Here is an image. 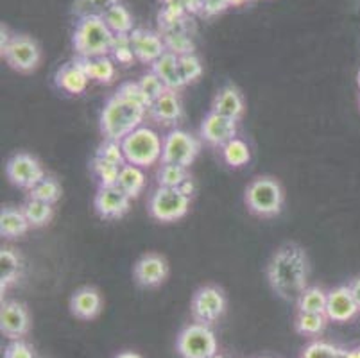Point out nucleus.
Listing matches in <instances>:
<instances>
[{
    "mask_svg": "<svg viewBox=\"0 0 360 358\" xmlns=\"http://www.w3.org/2000/svg\"><path fill=\"white\" fill-rule=\"evenodd\" d=\"M359 84H360V72H359Z\"/></svg>",
    "mask_w": 360,
    "mask_h": 358,
    "instance_id": "nucleus-54",
    "label": "nucleus"
},
{
    "mask_svg": "<svg viewBox=\"0 0 360 358\" xmlns=\"http://www.w3.org/2000/svg\"><path fill=\"white\" fill-rule=\"evenodd\" d=\"M199 151H201V142L198 138L183 129H172L163 138L162 162L188 169L198 158Z\"/></svg>",
    "mask_w": 360,
    "mask_h": 358,
    "instance_id": "nucleus-7",
    "label": "nucleus"
},
{
    "mask_svg": "<svg viewBox=\"0 0 360 358\" xmlns=\"http://www.w3.org/2000/svg\"><path fill=\"white\" fill-rule=\"evenodd\" d=\"M178 351L183 358H210L217 354V340L206 324H191L179 333Z\"/></svg>",
    "mask_w": 360,
    "mask_h": 358,
    "instance_id": "nucleus-8",
    "label": "nucleus"
},
{
    "mask_svg": "<svg viewBox=\"0 0 360 358\" xmlns=\"http://www.w3.org/2000/svg\"><path fill=\"white\" fill-rule=\"evenodd\" d=\"M117 95L122 98H126L127 103L136 104V106L143 108L146 111H149L150 106H153V101L147 97L146 91L142 90V87H140L139 83H133V81L120 84L119 90H117Z\"/></svg>",
    "mask_w": 360,
    "mask_h": 358,
    "instance_id": "nucleus-38",
    "label": "nucleus"
},
{
    "mask_svg": "<svg viewBox=\"0 0 360 358\" xmlns=\"http://www.w3.org/2000/svg\"><path fill=\"white\" fill-rule=\"evenodd\" d=\"M147 111L136 104L127 103L119 95H111L101 111V133L104 140L122 142L127 134L142 126Z\"/></svg>",
    "mask_w": 360,
    "mask_h": 358,
    "instance_id": "nucleus-2",
    "label": "nucleus"
},
{
    "mask_svg": "<svg viewBox=\"0 0 360 358\" xmlns=\"http://www.w3.org/2000/svg\"><path fill=\"white\" fill-rule=\"evenodd\" d=\"M75 61L83 67L86 75L101 84H110L117 75L115 61L110 56H97V58H75Z\"/></svg>",
    "mask_w": 360,
    "mask_h": 358,
    "instance_id": "nucleus-23",
    "label": "nucleus"
},
{
    "mask_svg": "<svg viewBox=\"0 0 360 358\" xmlns=\"http://www.w3.org/2000/svg\"><path fill=\"white\" fill-rule=\"evenodd\" d=\"M22 210H24L31 228H41V226L49 224L52 215H54L52 205H49V203H44V201H38V199H31V197H29V201L25 203Z\"/></svg>",
    "mask_w": 360,
    "mask_h": 358,
    "instance_id": "nucleus-30",
    "label": "nucleus"
},
{
    "mask_svg": "<svg viewBox=\"0 0 360 358\" xmlns=\"http://www.w3.org/2000/svg\"><path fill=\"white\" fill-rule=\"evenodd\" d=\"M126 162L136 167H150L162 160L163 140L160 134L150 127L140 126L131 134H127L122 142Z\"/></svg>",
    "mask_w": 360,
    "mask_h": 358,
    "instance_id": "nucleus-4",
    "label": "nucleus"
},
{
    "mask_svg": "<svg viewBox=\"0 0 360 358\" xmlns=\"http://www.w3.org/2000/svg\"><path fill=\"white\" fill-rule=\"evenodd\" d=\"M139 84L142 87V90L146 91V95L150 98V101H153V103H155L158 97H162V95L167 91V87L163 84V81L153 70L147 72V74H143L142 79L139 81Z\"/></svg>",
    "mask_w": 360,
    "mask_h": 358,
    "instance_id": "nucleus-41",
    "label": "nucleus"
},
{
    "mask_svg": "<svg viewBox=\"0 0 360 358\" xmlns=\"http://www.w3.org/2000/svg\"><path fill=\"white\" fill-rule=\"evenodd\" d=\"M326 303H328V292L319 287H307L297 300V310L326 314Z\"/></svg>",
    "mask_w": 360,
    "mask_h": 358,
    "instance_id": "nucleus-28",
    "label": "nucleus"
},
{
    "mask_svg": "<svg viewBox=\"0 0 360 358\" xmlns=\"http://www.w3.org/2000/svg\"><path fill=\"white\" fill-rule=\"evenodd\" d=\"M210 358H224V357H221V354H214V357H210Z\"/></svg>",
    "mask_w": 360,
    "mask_h": 358,
    "instance_id": "nucleus-53",
    "label": "nucleus"
},
{
    "mask_svg": "<svg viewBox=\"0 0 360 358\" xmlns=\"http://www.w3.org/2000/svg\"><path fill=\"white\" fill-rule=\"evenodd\" d=\"M31 228L27 217H25L24 210H15V208H4L0 212V235L6 238H15Z\"/></svg>",
    "mask_w": 360,
    "mask_h": 358,
    "instance_id": "nucleus-24",
    "label": "nucleus"
},
{
    "mask_svg": "<svg viewBox=\"0 0 360 358\" xmlns=\"http://www.w3.org/2000/svg\"><path fill=\"white\" fill-rule=\"evenodd\" d=\"M244 98L242 94L238 91L237 87L233 84H226L219 90V94L215 95L214 104H212V111L219 115H224L228 118H233V120H240L242 115H244Z\"/></svg>",
    "mask_w": 360,
    "mask_h": 358,
    "instance_id": "nucleus-19",
    "label": "nucleus"
},
{
    "mask_svg": "<svg viewBox=\"0 0 360 358\" xmlns=\"http://www.w3.org/2000/svg\"><path fill=\"white\" fill-rule=\"evenodd\" d=\"M103 20L106 22V25L111 29L113 34H131L133 29H135V25H133V16H131V13L120 2L115 6H111L103 15Z\"/></svg>",
    "mask_w": 360,
    "mask_h": 358,
    "instance_id": "nucleus-26",
    "label": "nucleus"
},
{
    "mask_svg": "<svg viewBox=\"0 0 360 358\" xmlns=\"http://www.w3.org/2000/svg\"><path fill=\"white\" fill-rule=\"evenodd\" d=\"M4 358H38L32 351V347L29 344H25L24 340H13L4 351Z\"/></svg>",
    "mask_w": 360,
    "mask_h": 358,
    "instance_id": "nucleus-43",
    "label": "nucleus"
},
{
    "mask_svg": "<svg viewBox=\"0 0 360 358\" xmlns=\"http://www.w3.org/2000/svg\"><path fill=\"white\" fill-rule=\"evenodd\" d=\"M333 358H348V351L337 347V351H335V354H333Z\"/></svg>",
    "mask_w": 360,
    "mask_h": 358,
    "instance_id": "nucleus-51",
    "label": "nucleus"
},
{
    "mask_svg": "<svg viewBox=\"0 0 360 358\" xmlns=\"http://www.w3.org/2000/svg\"><path fill=\"white\" fill-rule=\"evenodd\" d=\"M194 181H192L191 177H188V179H186L185 183H183L181 186H179V190H181L183 193H185V196H188V197H192V193H194Z\"/></svg>",
    "mask_w": 360,
    "mask_h": 358,
    "instance_id": "nucleus-47",
    "label": "nucleus"
},
{
    "mask_svg": "<svg viewBox=\"0 0 360 358\" xmlns=\"http://www.w3.org/2000/svg\"><path fill=\"white\" fill-rule=\"evenodd\" d=\"M6 174H8L13 185L27 190L34 188L45 177V170L41 163L27 153L15 154L6 165Z\"/></svg>",
    "mask_w": 360,
    "mask_h": 358,
    "instance_id": "nucleus-11",
    "label": "nucleus"
},
{
    "mask_svg": "<svg viewBox=\"0 0 360 358\" xmlns=\"http://www.w3.org/2000/svg\"><path fill=\"white\" fill-rule=\"evenodd\" d=\"M251 0H228V4H230V8H242V6L250 4Z\"/></svg>",
    "mask_w": 360,
    "mask_h": 358,
    "instance_id": "nucleus-49",
    "label": "nucleus"
},
{
    "mask_svg": "<svg viewBox=\"0 0 360 358\" xmlns=\"http://www.w3.org/2000/svg\"><path fill=\"white\" fill-rule=\"evenodd\" d=\"M97 158L104 160V162H110V163H115V165L122 167L126 165V156H124V151H122V143L117 142V140H104L103 143L99 146L96 153Z\"/></svg>",
    "mask_w": 360,
    "mask_h": 358,
    "instance_id": "nucleus-39",
    "label": "nucleus"
},
{
    "mask_svg": "<svg viewBox=\"0 0 360 358\" xmlns=\"http://www.w3.org/2000/svg\"><path fill=\"white\" fill-rule=\"evenodd\" d=\"M117 186H119L120 190H124L131 199L139 197L140 192L143 190V186H146V174L142 172V167L131 165V163H126V165L120 167Z\"/></svg>",
    "mask_w": 360,
    "mask_h": 358,
    "instance_id": "nucleus-25",
    "label": "nucleus"
},
{
    "mask_svg": "<svg viewBox=\"0 0 360 358\" xmlns=\"http://www.w3.org/2000/svg\"><path fill=\"white\" fill-rule=\"evenodd\" d=\"M115 358H142L139 353H133V351H124V353L117 354Z\"/></svg>",
    "mask_w": 360,
    "mask_h": 358,
    "instance_id": "nucleus-50",
    "label": "nucleus"
},
{
    "mask_svg": "<svg viewBox=\"0 0 360 358\" xmlns=\"http://www.w3.org/2000/svg\"><path fill=\"white\" fill-rule=\"evenodd\" d=\"M179 70H181L183 83L185 84L194 83L195 79L201 77L202 74L201 59H199L195 54L179 56Z\"/></svg>",
    "mask_w": 360,
    "mask_h": 358,
    "instance_id": "nucleus-40",
    "label": "nucleus"
},
{
    "mask_svg": "<svg viewBox=\"0 0 360 358\" xmlns=\"http://www.w3.org/2000/svg\"><path fill=\"white\" fill-rule=\"evenodd\" d=\"M131 197L117 185L99 186L96 193V201H94L97 213L103 219H120V217L127 213Z\"/></svg>",
    "mask_w": 360,
    "mask_h": 358,
    "instance_id": "nucleus-15",
    "label": "nucleus"
},
{
    "mask_svg": "<svg viewBox=\"0 0 360 358\" xmlns=\"http://www.w3.org/2000/svg\"><path fill=\"white\" fill-rule=\"evenodd\" d=\"M226 310V298L221 288L208 285L201 287L192 298V315L201 324H212L221 319Z\"/></svg>",
    "mask_w": 360,
    "mask_h": 358,
    "instance_id": "nucleus-10",
    "label": "nucleus"
},
{
    "mask_svg": "<svg viewBox=\"0 0 360 358\" xmlns=\"http://www.w3.org/2000/svg\"><path fill=\"white\" fill-rule=\"evenodd\" d=\"M111 58L120 65H131L136 59L131 34H115L113 45H111Z\"/></svg>",
    "mask_w": 360,
    "mask_h": 358,
    "instance_id": "nucleus-34",
    "label": "nucleus"
},
{
    "mask_svg": "<svg viewBox=\"0 0 360 358\" xmlns=\"http://www.w3.org/2000/svg\"><path fill=\"white\" fill-rule=\"evenodd\" d=\"M91 170L99 179L101 186H113L117 185L119 181V174H120V167L115 165V163L104 162L101 158H94L91 160Z\"/></svg>",
    "mask_w": 360,
    "mask_h": 358,
    "instance_id": "nucleus-37",
    "label": "nucleus"
},
{
    "mask_svg": "<svg viewBox=\"0 0 360 358\" xmlns=\"http://www.w3.org/2000/svg\"><path fill=\"white\" fill-rule=\"evenodd\" d=\"M245 205L255 215L274 217L283 206V190L273 177H257L245 190Z\"/></svg>",
    "mask_w": 360,
    "mask_h": 358,
    "instance_id": "nucleus-5",
    "label": "nucleus"
},
{
    "mask_svg": "<svg viewBox=\"0 0 360 358\" xmlns=\"http://www.w3.org/2000/svg\"><path fill=\"white\" fill-rule=\"evenodd\" d=\"M267 278L280 298L300 300L309 283V256L297 244L281 245L267 265Z\"/></svg>",
    "mask_w": 360,
    "mask_h": 358,
    "instance_id": "nucleus-1",
    "label": "nucleus"
},
{
    "mask_svg": "<svg viewBox=\"0 0 360 358\" xmlns=\"http://www.w3.org/2000/svg\"><path fill=\"white\" fill-rule=\"evenodd\" d=\"M120 0H75L72 13L77 18L84 16H103L111 6L119 4Z\"/></svg>",
    "mask_w": 360,
    "mask_h": 358,
    "instance_id": "nucleus-33",
    "label": "nucleus"
},
{
    "mask_svg": "<svg viewBox=\"0 0 360 358\" xmlns=\"http://www.w3.org/2000/svg\"><path fill=\"white\" fill-rule=\"evenodd\" d=\"M326 314H312V312H300L296 317V331L301 335H319L326 328Z\"/></svg>",
    "mask_w": 360,
    "mask_h": 358,
    "instance_id": "nucleus-31",
    "label": "nucleus"
},
{
    "mask_svg": "<svg viewBox=\"0 0 360 358\" xmlns=\"http://www.w3.org/2000/svg\"><path fill=\"white\" fill-rule=\"evenodd\" d=\"M115 34L108 27L103 16H84L79 18L74 29V49L79 58L110 56Z\"/></svg>",
    "mask_w": 360,
    "mask_h": 358,
    "instance_id": "nucleus-3",
    "label": "nucleus"
},
{
    "mask_svg": "<svg viewBox=\"0 0 360 358\" xmlns=\"http://www.w3.org/2000/svg\"><path fill=\"white\" fill-rule=\"evenodd\" d=\"M2 58L13 70L29 74V72H34L40 65L41 51L31 36L16 34L13 36L8 47L2 51Z\"/></svg>",
    "mask_w": 360,
    "mask_h": 358,
    "instance_id": "nucleus-9",
    "label": "nucleus"
},
{
    "mask_svg": "<svg viewBox=\"0 0 360 358\" xmlns=\"http://www.w3.org/2000/svg\"><path fill=\"white\" fill-rule=\"evenodd\" d=\"M103 308V300L97 288L81 287L72 294L70 298V312L81 321L96 319Z\"/></svg>",
    "mask_w": 360,
    "mask_h": 358,
    "instance_id": "nucleus-18",
    "label": "nucleus"
},
{
    "mask_svg": "<svg viewBox=\"0 0 360 358\" xmlns=\"http://www.w3.org/2000/svg\"><path fill=\"white\" fill-rule=\"evenodd\" d=\"M337 347L332 346L328 343H323V340H316V343L309 344L303 351V357L301 358H333Z\"/></svg>",
    "mask_w": 360,
    "mask_h": 358,
    "instance_id": "nucleus-42",
    "label": "nucleus"
},
{
    "mask_svg": "<svg viewBox=\"0 0 360 358\" xmlns=\"http://www.w3.org/2000/svg\"><path fill=\"white\" fill-rule=\"evenodd\" d=\"M162 36L163 39H165L167 51L172 52V54L176 56L194 54V44H192L188 31L167 32V34H162Z\"/></svg>",
    "mask_w": 360,
    "mask_h": 358,
    "instance_id": "nucleus-36",
    "label": "nucleus"
},
{
    "mask_svg": "<svg viewBox=\"0 0 360 358\" xmlns=\"http://www.w3.org/2000/svg\"><path fill=\"white\" fill-rule=\"evenodd\" d=\"M31 326L29 312L18 301H6L0 310V331L11 340H18L25 337Z\"/></svg>",
    "mask_w": 360,
    "mask_h": 358,
    "instance_id": "nucleus-14",
    "label": "nucleus"
},
{
    "mask_svg": "<svg viewBox=\"0 0 360 358\" xmlns=\"http://www.w3.org/2000/svg\"><path fill=\"white\" fill-rule=\"evenodd\" d=\"M165 8L169 9H178V11H183L185 13V9L181 8V4H179V0H160Z\"/></svg>",
    "mask_w": 360,
    "mask_h": 358,
    "instance_id": "nucleus-48",
    "label": "nucleus"
},
{
    "mask_svg": "<svg viewBox=\"0 0 360 358\" xmlns=\"http://www.w3.org/2000/svg\"><path fill=\"white\" fill-rule=\"evenodd\" d=\"M133 274H135L136 283L142 285V287H158L167 280L169 265H167V260L163 256L156 255V252H149V255H143L136 262Z\"/></svg>",
    "mask_w": 360,
    "mask_h": 358,
    "instance_id": "nucleus-16",
    "label": "nucleus"
},
{
    "mask_svg": "<svg viewBox=\"0 0 360 358\" xmlns=\"http://www.w3.org/2000/svg\"><path fill=\"white\" fill-rule=\"evenodd\" d=\"M29 197L31 199H38V201L49 203V205H54V203L60 201L61 185L56 181L54 177L45 176L34 188L29 190Z\"/></svg>",
    "mask_w": 360,
    "mask_h": 358,
    "instance_id": "nucleus-32",
    "label": "nucleus"
},
{
    "mask_svg": "<svg viewBox=\"0 0 360 358\" xmlns=\"http://www.w3.org/2000/svg\"><path fill=\"white\" fill-rule=\"evenodd\" d=\"M54 79L58 88H61V90L72 95L83 94L88 88V83H90V77H88L86 72L83 70V67L75 59L72 63L63 65L60 70L56 72Z\"/></svg>",
    "mask_w": 360,
    "mask_h": 358,
    "instance_id": "nucleus-20",
    "label": "nucleus"
},
{
    "mask_svg": "<svg viewBox=\"0 0 360 358\" xmlns=\"http://www.w3.org/2000/svg\"><path fill=\"white\" fill-rule=\"evenodd\" d=\"M355 300H353L349 287H337L328 292V303H326V317L333 323H348L359 314Z\"/></svg>",
    "mask_w": 360,
    "mask_h": 358,
    "instance_id": "nucleus-17",
    "label": "nucleus"
},
{
    "mask_svg": "<svg viewBox=\"0 0 360 358\" xmlns=\"http://www.w3.org/2000/svg\"><path fill=\"white\" fill-rule=\"evenodd\" d=\"M228 8H230L228 0H202L201 15L205 18H214V16L222 15Z\"/></svg>",
    "mask_w": 360,
    "mask_h": 358,
    "instance_id": "nucleus-44",
    "label": "nucleus"
},
{
    "mask_svg": "<svg viewBox=\"0 0 360 358\" xmlns=\"http://www.w3.org/2000/svg\"><path fill=\"white\" fill-rule=\"evenodd\" d=\"M20 256L16 255L11 249H2L0 251V287L2 292L8 288L9 285L15 283L18 274H20Z\"/></svg>",
    "mask_w": 360,
    "mask_h": 358,
    "instance_id": "nucleus-27",
    "label": "nucleus"
},
{
    "mask_svg": "<svg viewBox=\"0 0 360 358\" xmlns=\"http://www.w3.org/2000/svg\"><path fill=\"white\" fill-rule=\"evenodd\" d=\"M201 138L212 147H224L237 138V120L210 111L201 124Z\"/></svg>",
    "mask_w": 360,
    "mask_h": 358,
    "instance_id": "nucleus-12",
    "label": "nucleus"
},
{
    "mask_svg": "<svg viewBox=\"0 0 360 358\" xmlns=\"http://www.w3.org/2000/svg\"><path fill=\"white\" fill-rule=\"evenodd\" d=\"M153 67V72L158 75L160 79L163 81V84L167 87V90H181L183 87H186L183 83L181 77V70H179V56L172 54V52L167 51L158 61L150 65Z\"/></svg>",
    "mask_w": 360,
    "mask_h": 358,
    "instance_id": "nucleus-22",
    "label": "nucleus"
},
{
    "mask_svg": "<svg viewBox=\"0 0 360 358\" xmlns=\"http://www.w3.org/2000/svg\"><path fill=\"white\" fill-rule=\"evenodd\" d=\"M221 149L222 160H224L230 167L238 169V167H244L250 163V147H248V143H245L244 140H240V138H233L231 142H228L224 147H221Z\"/></svg>",
    "mask_w": 360,
    "mask_h": 358,
    "instance_id": "nucleus-29",
    "label": "nucleus"
},
{
    "mask_svg": "<svg viewBox=\"0 0 360 358\" xmlns=\"http://www.w3.org/2000/svg\"><path fill=\"white\" fill-rule=\"evenodd\" d=\"M131 41H133L135 56L140 63L153 65L167 52V45L163 36L158 34V32L149 31V29H133V32H131Z\"/></svg>",
    "mask_w": 360,
    "mask_h": 358,
    "instance_id": "nucleus-13",
    "label": "nucleus"
},
{
    "mask_svg": "<svg viewBox=\"0 0 360 358\" xmlns=\"http://www.w3.org/2000/svg\"><path fill=\"white\" fill-rule=\"evenodd\" d=\"M191 206V197L179 188L160 186L149 201V213L160 222H174L186 215Z\"/></svg>",
    "mask_w": 360,
    "mask_h": 358,
    "instance_id": "nucleus-6",
    "label": "nucleus"
},
{
    "mask_svg": "<svg viewBox=\"0 0 360 358\" xmlns=\"http://www.w3.org/2000/svg\"><path fill=\"white\" fill-rule=\"evenodd\" d=\"M179 4L186 15H201L202 11V0H179Z\"/></svg>",
    "mask_w": 360,
    "mask_h": 358,
    "instance_id": "nucleus-45",
    "label": "nucleus"
},
{
    "mask_svg": "<svg viewBox=\"0 0 360 358\" xmlns=\"http://www.w3.org/2000/svg\"><path fill=\"white\" fill-rule=\"evenodd\" d=\"M348 358H360V347H355V350L348 351Z\"/></svg>",
    "mask_w": 360,
    "mask_h": 358,
    "instance_id": "nucleus-52",
    "label": "nucleus"
},
{
    "mask_svg": "<svg viewBox=\"0 0 360 358\" xmlns=\"http://www.w3.org/2000/svg\"><path fill=\"white\" fill-rule=\"evenodd\" d=\"M348 287H349V290H352L353 300H355L356 307H359V310H360V278H359V280L352 281V283H349Z\"/></svg>",
    "mask_w": 360,
    "mask_h": 358,
    "instance_id": "nucleus-46",
    "label": "nucleus"
},
{
    "mask_svg": "<svg viewBox=\"0 0 360 358\" xmlns=\"http://www.w3.org/2000/svg\"><path fill=\"white\" fill-rule=\"evenodd\" d=\"M149 113L163 126H170V124L178 122L183 115L181 101H179L178 94L174 90H167L162 97H158L153 103Z\"/></svg>",
    "mask_w": 360,
    "mask_h": 358,
    "instance_id": "nucleus-21",
    "label": "nucleus"
},
{
    "mask_svg": "<svg viewBox=\"0 0 360 358\" xmlns=\"http://www.w3.org/2000/svg\"><path fill=\"white\" fill-rule=\"evenodd\" d=\"M188 177L191 176H188L185 167L163 163V167L158 172V183L160 186H167V188H179Z\"/></svg>",
    "mask_w": 360,
    "mask_h": 358,
    "instance_id": "nucleus-35",
    "label": "nucleus"
}]
</instances>
